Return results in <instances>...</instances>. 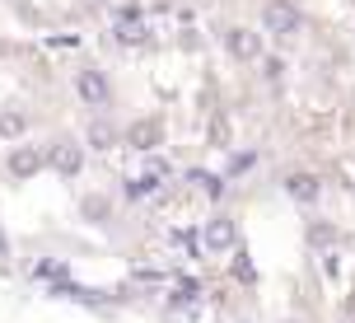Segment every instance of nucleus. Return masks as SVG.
Returning <instances> with one entry per match:
<instances>
[{"label":"nucleus","mask_w":355,"mask_h":323,"mask_svg":"<svg viewBox=\"0 0 355 323\" xmlns=\"http://www.w3.org/2000/svg\"><path fill=\"white\" fill-rule=\"evenodd\" d=\"M300 10H295V5H290V0H266L262 5V28L271 38H295L300 33Z\"/></svg>","instance_id":"obj_1"},{"label":"nucleus","mask_w":355,"mask_h":323,"mask_svg":"<svg viewBox=\"0 0 355 323\" xmlns=\"http://www.w3.org/2000/svg\"><path fill=\"white\" fill-rule=\"evenodd\" d=\"M75 94L85 99V108H107V99H112V90H107V75L94 71V66L75 71Z\"/></svg>","instance_id":"obj_2"},{"label":"nucleus","mask_w":355,"mask_h":323,"mask_svg":"<svg viewBox=\"0 0 355 323\" xmlns=\"http://www.w3.org/2000/svg\"><path fill=\"white\" fill-rule=\"evenodd\" d=\"M47 164H52L61 179H75V174L85 169V150H80L75 141H56V145H52V155H47Z\"/></svg>","instance_id":"obj_3"},{"label":"nucleus","mask_w":355,"mask_h":323,"mask_svg":"<svg viewBox=\"0 0 355 323\" xmlns=\"http://www.w3.org/2000/svg\"><path fill=\"white\" fill-rule=\"evenodd\" d=\"M126 145L150 155L155 145H164V122H159V117H141V122H131V131H126Z\"/></svg>","instance_id":"obj_4"},{"label":"nucleus","mask_w":355,"mask_h":323,"mask_svg":"<svg viewBox=\"0 0 355 323\" xmlns=\"http://www.w3.org/2000/svg\"><path fill=\"white\" fill-rule=\"evenodd\" d=\"M201 244L211 253H230L234 244H239V230H234V220L230 215H215L211 225H206V234H201Z\"/></svg>","instance_id":"obj_5"},{"label":"nucleus","mask_w":355,"mask_h":323,"mask_svg":"<svg viewBox=\"0 0 355 323\" xmlns=\"http://www.w3.org/2000/svg\"><path fill=\"white\" fill-rule=\"evenodd\" d=\"M225 47H230V56H239V61H257V56H262V33L230 28V33H225Z\"/></svg>","instance_id":"obj_6"},{"label":"nucleus","mask_w":355,"mask_h":323,"mask_svg":"<svg viewBox=\"0 0 355 323\" xmlns=\"http://www.w3.org/2000/svg\"><path fill=\"white\" fill-rule=\"evenodd\" d=\"M42 164H47V160L37 155V145H15L10 160H5V169H10V179H33Z\"/></svg>","instance_id":"obj_7"},{"label":"nucleus","mask_w":355,"mask_h":323,"mask_svg":"<svg viewBox=\"0 0 355 323\" xmlns=\"http://www.w3.org/2000/svg\"><path fill=\"white\" fill-rule=\"evenodd\" d=\"M285 192H290V201H300V206H313L322 197V183H318V174H290L285 179Z\"/></svg>","instance_id":"obj_8"},{"label":"nucleus","mask_w":355,"mask_h":323,"mask_svg":"<svg viewBox=\"0 0 355 323\" xmlns=\"http://www.w3.org/2000/svg\"><path fill=\"white\" fill-rule=\"evenodd\" d=\"M52 295H61V300H80V305H103L107 290H94V286H75V281H56Z\"/></svg>","instance_id":"obj_9"},{"label":"nucleus","mask_w":355,"mask_h":323,"mask_svg":"<svg viewBox=\"0 0 355 323\" xmlns=\"http://www.w3.org/2000/svg\"><path fill=\"white\" fill-rule=\"evenodd\" d=\"M24 131H28V113H24V108H5V113H0V136L15 141Z\"/></svg>","instance_id":"obj_10"},{"label":"nucleus","mask_w":355,"mask_h":323,"mask_svg":"<svg viewBox=\"0 0 355 323\" xmlns=\"http://www.w3.org/2000/svg\"><path fill=\"white\" fill-rule=\"evenodd\" d=\"M112 33H117V42H126V47H141L145 38H150V28H145L141 19H122V24H117Z\"/></svg>","instance_id":"obj_11"},{"label":"nucleus","mask_w":355,"mask_h":323,"mask_svg":"<svg viewBox=\"0 0 355 323\" xmlns=\"http://www.w3.org/2000/svg\"><path fill=\"white\" fill-rule=\"evenodd\" d=\"M187 179H192L206 197H220V192H225V179H215V174H206V169H187Z\"/></svg>","instance_id":"obj_12"},{"label":"nucleus","mask_w":355,"mask_h":323,"mask_svg":"<svg viewBox=\"0 0 355 323\" xmlns=\"http://www.w3.org/2000/svg\"><path fill=\"white\" fill-rule=\"evenodd\" d=\"M196 295H201V281L196 276H178L173 281V305H192Z\"/></svg>","instance_id":"obj_13"},{"label":"nucleus","mask_w":355,"mask_h":323,"mask_svg":"<svg viewBox=\"0 0 355 323\" xmlns=\"http://www.w3.org/2000/svg\"><path fill=\"white\" fill-rule=\"evenodd\" d=\"M168 239H173V249H182L187 258H196V253H201V234H196V230H173Z\"/></svg>","instance_id":"obj_14"},{"label":"nucleus","mask_w":355,"mask_h":323,"mask_svg":"<svg viewBox=\"0 0 355 323\" xmlns=\"http://www.w3.org/2000/svg\"><path fill=\"white\" fill-rule=\"evenodd\" d=\"M234 276H239V281H252V263H248L243 249H234Z\"/></svg>","instance_id":"obj_15"},{"label":"nucleus","mask_w":355,"mask_h":323,"mask_svg":"<svg viewBox=\"0 0 355 323\" xmlns=\"http://www.w3.org/2000/svg\"><path fill=\"white\" fill-rule=\"evenodd\" d=\"M262 75L271 80V85H276V80L285 75V61H281V56H266V61H262Z\"/></svg>","instance_id":"obj_16"},{"label":"nucleus","mask_w":355,"mask_h":323,"mask_svg":"<svg viewBox=\"0 0 355 323\" xmlns=\"http://www.w3.org/2000/svg\"><path fill=\"white\" fill-rule=\"evenodd\" d=\"M89 141L98 145V150H107V145H112V131H107L103 122H94V126H89Z\"/></svg>","instance_id":"obj_17"},{"label":"nucleus","mask_w":355,"mask_h":323,"mask_svg":"<svg viewBox=\"0 0 355 323\" xmlns=\"http://www.w3.org/2000/svg\"><path fill=\"white\" fill-rule=\"evenodd\" d=\"M33 276H42V281H52V276H61V263H37Z\"/></svg>","instance_id":"obj_18"},{"label":"nucleus","mask_w":355,"mask_h":323,"mask_svg":"<svg viewBox=\"0 0 355 323\" xmlns=\"http://www.w3.org/2000/svg\"><path fill=\"white\" fill-rule=\"evenodd\" d=\"M252 164V155H234V164H230V174H243V169H248Z\"/></svg>","instance_id":"obj_19"},{"label":"nucleus","mask_w":355,"mask_h":323,"mask_svg":"<svg viewBox=\"0 0 355 323\" xmlns=\"http://www.w3.org/2000/svg\"><path fill=\"white\" fill-rule=\"evenodd\" d=\"M5 253H10V239H5V234H0V258H5Z\"/></svg>","instance_id":"obj_20"}]
</instances>
